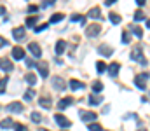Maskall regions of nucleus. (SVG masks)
<instances>
[{
	"mask_svg": "<svg viewBox=\"0 0 150 131\" xmlns=\"http://www.w3.org/2000/svg\"><path fill=\"white\" fill-rule=\"evenodd\" d=\"M134 2H136L138 5H145V2H147V0H134Z\"/></svg>",
	"mask_w": 150,
	"mask_h": 131,
	"instance_id": "nucleus-42",
	"label": "nucleus"
},
{
	"mask_svg": "<svg viewBox=\"0 0 150 131\" xmlns=\"http://www.w3.org/2000/svg\"><path fill=\"white\" fill-rule=\"evenodd\" d=\"M0 68L5 70V72H11V70H12V61L7 59V58H2V59H0Z\"/></svg>",
	"mask_w": 150,
	"mask_h": 131,
	"instance_id": "nucleus-10",
	"label": "nucleus"
},
{
	"mask_svg": "<svg viewBox=\"0 0 150 131\" xmlns=\"http://www.w3.org/2000/svg\"><path fill=\"white\" fill-rule=\"evenodd\" d=\"M131 32H133L138 39H142V37H143V30H142L138 25H131Z\"/></svg>",
	"mask_w": 150,
	"mask_h": 131,
	"instance_id": "nucleus-22",
	"label": "nucleus"
},
{
	"mask_svg": "<svg viewBox=\"0 0 150 131\" xmlns=\"http://www.w3.org/2000/svg\"><path fill=\"white\" fill-rule=\"evenodd\" d=\"M63 18H65V16H63L61 12H56V14H52V16H51V19H49V23H59V21H61Z\"/></svg>",
	"mask_w": 150,
	"mask_h": 131,
	"instance_id": "nucleus-24",
	"label": "nucleus"
},
{
	"mask_svg": "<svg viewBox=\"0 0 150 131\" xmlns=\"http://www.w3.org/2000/svg\"><path fill=\"white\" fill-rule=\"evenodd\" d=\"M140 131H145V130H140Z\"/></svg>",
	"mask_w": 150,
	"mask_h": 131,
	"instance_id": "nucleus-47",
	"label": "nucleus"
},
{
	"mask_svg": "<svg viewBox=\"0 0 150 131\" xmlns=\"http://www.w3.org/2000/svg\"><path fill=\"white\" fill-rule=\"evenodd\" d=\"M100 32H101V25H98V23H94V25H89V26H86V35L87 37H96V35H100Z\"/></svg>",
	"mask_w": 150,
	"mask_h": 131,
	"instance_id": "nucleus-2",
	"label": "nucleus"
},
{
	"mask_svg": "<svg viewBox=\"0 0 150 131\" xmlns=\"http://www.w3.org/2000/svg\"><path fill=\"white\" fill-rule=\"evenodd\" d=\"M25 81H26L30 86H35V84H37V75L30 72V74H26V75H25Z\"/></svg>",
	"mask_w": 150,
	"mask_h": 131,
	"instance_id": "nucleus-20",
	"label": "nucleus"
},
{
	"mask_svg": "<svg viewBox=\"0 0 150 131\" xmlns=\"http://www.w3.org/2000/svg\"><path fill=\"white\" fill-rule=\"evenodd\" d=\"M131 59L138 61L140 65H147V58L143 56V49H142V45H136V47L131 51Z\"/></svg>",
	"mask_w": 150,
	"mask_h": 131,
	"instance_id": "nucleus-1",
	"label": "nucleus"
},
{
	"mask_svg": "<svg viewBox=\"0 0 150 131\" xmlns=\"http://www.w3.org/2000/svg\"><path fill=\"white\" fill-rule=\"evenodd\" d=\"M119 68H120L119 63H112V65H108L107 70H108V74H110L112 77H117V75H119Z\"/></svg>",
	"mask_w": 150,
	"mask_h": 131,
	"instance_id": "nucleus-15",
	"label": "nucleus"
},
{
	"mask_svg": "<svg viewBox=\"0 0 150 131\" xmlns=\"http://www.w3.org/2000/svg\"><path fill=\"white\" fill-rule=\"evenodd\" d=\"M54 2H56V0H44V2H42V7H49V5H52Z\"/></svg>",
	"mask_w": 150,
	"mask_h": 131,
	"instance_id": "nucleus-37",
	"label": "nucleus"
},
{
	"mask_svg": "<svg viewBox=\"0 0 150 131\" xmlns=\"http://www.w3.org/2000/svg\"><path fill=\"white\" fill-rule=\"evenodd\" d=\"M68 86H70V89L77 91V89H82V87H86V84H84V82H80V81H77V79H72Z\"/></svg>",
	"mask_w": 150,
	"mask_h": 131,
	"instance_id": "nucleus-17",
	"label": "nucleus"
},
{
	"mask_svg": "<svg viewBox=\"0 0 150 131\" xmlns=\"http://www.w3.org/2000/svg\"><path fill=\"white\" fill-rule=\"evenodd\" d=\"M14 130L16 131H28V128L23 126V124H19V123H16V124H14Z\"/></svg>",
	"mask_w": 150,
	"mask_h": 131,
	"instance_id": "nucleus-36",
	"label": "nucleus"
},
{
	"mask_svg": "<svg viewBox=\"0 0 150 131\" xmlns=\"http://www.w3.org/2000/svg\"><path fill=\"white\" fill-rule=\"evenodd\" d=\"M12 58L14 59H23L25 58V49L23 47H14L12 49Z\"/></svg>",
	"mask_w": 150,
	"mask_h": 131,
	"instance_id": "nucleus-11",
	"label": "nucleus"
},
{
	"mask_svg": "<svg viewBox=\"0 0 150 131\" xmlns=\"http://www.w3.org/2000/svg\"><path fill=\"white\" fill-rule=\"evenodd\" d=\"M38 67V74L45 79L47 75H49V68H47V63H40V65H37Z\"/></svg>",
	"mask_w": 150,
	"mask_h": 131,
	"instance_id": "nucleus-19",
	"label": "nucleus"
},
{
	"mask_svg": "<svg viewBox=\"0 0 150 131\" xmlns=\"http://www.w3.org/2000/svg\"><path fill=\"white\" fill-rule=\"evenodd\" d=\"M26 67H28V68H33V67H37V65H35L33 59H26Z\"/></svg>",
	"mask_w": 150,
	"mask_h": 131,
	"instance_id": "nucleus-39",
	"label": "nucleus"
},
{
	"mask_svg": "<svg viewBox=\"0 0 150 131\" xmlns=\"http://www.w3.org/2000/svg\"><path fill=\"white\" fill-rule=\"evenodd\" d=\"M54 121H56V124H58V126H61L63 130H67V128H70V126H72V123H70L65 115H61V114H56V115H54Z\"/></svg>",
	"mask_w": 150,
	"mask_h": 131,
	"instance_id": "nucleus-3",
	"label": "nucleus"
},
{
	"mask_svg": "<svg viewBox=\"0 0 150 131\" xmlns=\"http://www.w3.org/2000/svg\"><path fill=\"white\" fill-rule=\"evenodd\" d=\"M45 28H47V25L44 23V25H40V26H37V28H35V32H37V33H40V32H44Z\"/></svg>",
	"mask_w": 150,
	"mask_h": 131,
	"instance_id": "nucleus-38",
	"label": "nucleus"
},
{
	"mask_svg": "<svg viewBox=\"0 0 150 131\" xmlns=\"http://www.w3.org/2000/svg\"><path fill=\"white\" fill-rule=\"evenodd\" d=\"M7 81H9L7 77L0 81V93H5V87H7Z\"/></svg>",
	"mask_w": 150,
	"mask_h": 131,
	"instance_id": "nucleus-33",
	"label": "nucleus"
},
{
	"mask_svg": "<svg viewBox=\"0 0 150 131\" xmlns=\"http://www.w3.org/2000/svg\"><path fill=\"white\" fill-rule=\"evenodd\" d=\"M107 68H108V67H107V65H105L103 61H98V63H96V70H98L100 74H103V72H105Z\"/></svg>",
	"mask_w": 150,
	"mask_h": 131,
	"instance_id": "nucleus-28",
	"label": "nucleus"
},
{
	"mask_svg": "<svg viewBox=\"0 0 150 131\" xmlns=\"http://www.w3.org/2000/svg\"><path fill=\"white\" fill-rule=\"evenodd\" d=\"M28 51L35 56V58H40L42 56V49H40V45L37 42H30L28 44Z\"/></svg>",
	"mask_w": 150,
	"mask_h": 131,
	"instance_id": "nucleus-5",
	"label": "nucleus"
},
{
	"mask_svg": "<svg viewBox=\"0 0 150 131\" xmlns=\"http://www.w3.org/2000/svg\"><path fill=\"white\" fill-rule=\"evenodd\" d=\"M101 101H103V96L98 94V93H94V94L89 96V103H91V105H100Z\"/></svg>",
	"mask_w": 150,
	"mask_h": 131,
	"instance_id": "nucleus-13",
	"label": "nucleus"
},
{
	"mask_svg": "<svg viewBox=\"0 0 150 131\" xmlns=\"http://www.w3.org/2000/svg\"><path fill=\"white\" fill-rule=\"evenodd\" d=\"M115 2H117V0H105V5H112Z\"/></svg>",
	"mask_w": 150,
	"mask_h": 131,
	"instance_id": "nucleus-41",
	"label": "nucleus"
},
{
	"mask_svg": "<svg viewBox=\"0 0 150 131\" xmlns=\"http://www.w3.org/2000/svg\"><path fill=\"white\" fill-rule=\"evenodd\" d=\"M89 18H93V19H100L101 21V11L98 9V7H93L91 11H89V14H87Z\"/></svg>",
	"mask_w": 150,
	"mask_h": 131,
	"instance_id": "nucleus-16",
	"label": "nucleus"
},
{
	"mask_svg": "<svg viewBox=\"0 0 150 131\" xmlns=\"http://www.w3.org/2000/svg\"><path fill=\"white\" fill-rule=\"evenodd\" d=\"M38 131H49V130H44V128H40V130H38Z\"/></svg>",
	"mask_w": 150,
	"mask_h": 131,
	"instance_id": "nucleus-46",
	"label": "nucleus"
},
{
	"mask_svg": "<svg viewBox=\"0 0 150 131\" xmlns=\"http://www.w3.org/2000/svg\"><path fill=\"white\" fill-rule=\"evenodd\" d=\"M4 12H5V9H4V7H2V5H0V16H2V14H4Z\"/></svg>",
	"mask_w": 150,
	"mask_h": 131,
	"instance_id": "nucleus-44",
	"label": "nucleus"
},
{
	"mask_svg": "<svg viewBox=\"0 0 150 131\" xmlns=\"http://www.w3.org/2000/svg\"><path fill=\"white\" fill-rule=\"evenodd\" d=\"M32 121H33V123H40V121H42V115H40L38 112H33V114H32Z\"/></svg>",
	"mask_w": 150,
	"mask_h": 131,
	"instance_id": "nucleus-34",
	"label": "nucleus"
},
{
	"mask_svg": "<svg viewBox=\"0 0 150 131\" xmlns=\"http://www.w3.org/2000/svg\"><path fill=\"white\" fill-rule=\"evenodd\" d=\"M0 128H2V130H9V128H14V123H12V119H11V117L4 119V121L0 123Z\"/></svg>",
	"mask_w": 150,
	"mask_h": 131,
	"instance_id": "nucleus-21",
	"label": "nucleus"
},
{
	"mask_svg": "<svg viewBox=\"0 0 150 131\" xmlns=\"http://www.w3.org/2000/svg\"><path fill=\"white\" fill-rule=\"evenodd\" d=\"M7 110H9V112H16V114H21V112H23V105H21L19 101H12V103L7 105Z\"/></svg>",
	"mask_w": 150,
	"mask_h": 131,
	"instance_id": "nucleus-7",
	"label": "nucleus"
},
{
	"mask_svg": "<svg viewBox=\"0 0 150 131\" xmlns=\"http://www.w3.org/2000/svg\"><path fill=\"white\" fill-rule=\"evenodd\" d=\"M98 52H101L103 56H110L113 52V49L110 47V45H107V44H101L100 47H98Z\"/></svg>",
	"mask_w": 150,
	"mask_h": 131,
	"instance_id": "nucleus-12",
	"label": "nucleus"
},
{
	"mask_svg": "<svg viewBox=\"0 0 150 131\" xmlns=\"http://www.w3.org/2000/svg\"><path fill=\"white\" fill-rule=\"evenodd\" d=\"M93 91H94V93H101V91H103V84H101V82H94V84H93Z\"/></svg>",
	"mask_w": 150,
	"mask_h": 131,
	"instance_id": "nucleus-31",
	"label": "nucleus"
},
{
	"mask_svg": "<svg viewBox=\"0 0 150 131\" xmlns=\"http://www.w3.org/2000/svg\"><path fill=\"white\" fill-rule=\"evenodd\" d=\"M89 131H103V128H101L98 123H91V124H89Z\"/></svg>",
	"mask_w": 150,
	"mask_h": 131,
	"instance_id": "nucleus-29",
	"label": "nucleus"
},
{
	"mask_svg": "<svg viewBox=\"0 0 150 131\" xmlns=\"http://www.w3.org/2000/svg\"><path fill=\"white\" fill-rule=\"evenodd\" d=\"M108 18H110V21H112L113 25H119V23L122 21V18H120L117 12H110V16H108Z\"/></svg>",
	"mask_w": 150,
	"mask_h": 131,
	"instance_id": "nucleus-25",
	"label": "nucleus"
},
{
	"mask_svg": "<svg viewBox=\"0 0 150 131\" xmlns=\"http://www.w3.org/2000/svg\"><path fill=\"white\" fill-rule=\"evenodd\" d=\"M54 49H56V54H58V56H61V54L65 52V49H67V42H65V40H58Z\"/></svg>",
	"mask_w": 150,
	"mask_h": 131,
	"instance_id": "nucleus-14",
	"label": "nucleus"
},
{
	"mask_svg": "<svg viewBox=\"0 0 150 131\" xmlns=\"http://www.w3.org/2000/svg\"><path fill=\"white\" fill-rule=\"evenodd\" d=\"M37 11H38V7H37V5H30V7H28V12H32V14H35Z\"/></svg>",
	"mask_w": 150,
	"mask_h": 131,
	"instance_id": "nucleus-40",
	"label": "nucleus"
},
{
	"mask_svg": "<svg viewBox=\"0 0 150 131\" xmlns=\"http://www.w3.org/2000/svg\"><path fill=\"white\" fill-rule=\"evenodd\" d=\"M80 117H82V121H84V123H89V124H91V123H94V121H96V117H98V115H96L94 112H80Z\"/></svg>",
	"mask_w": 150,
	"mask_h": 131,
	"instance_id": "nucleus-6",
	"label": "nucleus"
},
{
	"mask_svg": "<svg viewBox=\"0 0 150 131\" xmlns=\"http://www.w3.org/2000/svg\"><path fill=\"white\" fill-rule=\"evenodd\" d=\"M72 21H80V23H86V16H82V14H72V18H70Z\"/></svg>",
	"mask_w": 150,
	"mask_h": 131,
	"instance_id": "nucleus-26",
	"label": "nucleus"
},
{
	"mask_svg": "<svg viewBox=\"0 0 150 131\" xmlns=\"http://www.w3.org/2000/svg\"><path fill=\"white\" fill-rule=\"evenodd\" d=\"M33 96H35V91H33V89H28V91L25 93V100H28V101L33 100Z\"/></svg>",
	"mask_w": 150,
	"mask_h": 131,
	"instance_id": "nucleus-30",
	"label": "nucleus"
},
{
	"mask_svg": "<svg viewBox=\"0 0 150 131\" xmlns=\"http://www.w3.org/2000/svg\"><path fill=\"white\" fill-rule=\"evenodd\" d=\"M147 26H149V28H150V19H149V21H147Z\"/></svg>",
	"mask_w": 150,
	"mask_h": 131,
	"instance_id": "nucleus-45",
	"label": "nucleus"
},
{
	"mask_svg": "<svg viewBox=\"0 0 150 131\" xmlns=\"http://www.w3.org/2000/svg\"><path fill=\"white\" fill-rule=\"evenodd\" d=\"M63 131H67V130H63Z\"/></svg>",
	"mask_w": 150,
	"mask_h": 131,
	"instance_id": "nucleus-48",
	"label": "nucleus"
},
{
	"mask_svg": "<svg viewBox=\"0 0 150 131\" xmlns=\"http://www.w3.org/2000/svg\"><path fill=\"white\" fill-rule=\"evenodd\" d=\"M35 23H37V18H35V16H32V18L26 19V26H33Z\"/></svg>",
	"mask_w": 150,
	"mask_h": 131,
	"instance_id": "nucleus-35",
	"label": "nucleus"
},
{
	"mask_svg": "<svg viewBox=\"0 0 150 131\" xmlns=\"http://www.w3.org/2000/svg\"><path fill=\"white\" fill-rule=\"evenodd\" d=\"M129 42H131L129 33H127V32H122V44H129Z\"/></svg>",
	"mask_w": 150,
	"mask_h": 131,
	"instance_id": "nucleus-32",
	"label": "nucleus"
},
{
	"mask_svg": "<svg viewBox=\"0 0 150 131\" xmlns=\"http://www.w3.org/2000/svg\"><path fill=\"white\" fill-rule=\"evenodd\" d=\"M72 103H74V98H72V96H67V98H63V100L58 103V108H59V110H65V108H67L68 105H72Z\"/></svg>",
	"mask_w": 150,
	"mask_h": 131,
	"instance_id": "nucleus-9",
	"label": "nucleus"
},
{
	"mask_svg": "<svg viewBox=\"0 0 150 131\" xmlns=\"http://www.w3.org/2000/svg\"><path fill=\"white\" fill-rule=\"evenodd\" d=\"M40 107H44V108H51V107H52L51 96H42V98H40Z\"/></svg>",
	"mask_w": 150,
	"mask_h": 131,
	"instance_id": "nucleus-18",
	"label": "nucleus"
},
{
	"mask_svg": "<svg viewBox=\"0 0 150 131\" xmlns=\"http://www.w3.org/2000/svg\"><path fill=\"white\" fill-rule=\"evenodd\" d=\"M52 86L56 87V89H59V91H63V89H65V82H63V79L56 77V79L52 81Z\"/></svg>",
	"mask_w": 150,
	"mask_h": 131,
	"instance_id": "nucleus-23",
	"label": "nucleus"
},
{
	"mask_svg": "<svg viewBox=\"0 0 150 131\" xmlns=\"http://www.w3.org/2000/svg\"><path fill=\"white\" fill-rule=\"evenodd\" d=\"M150 75L149 74H142V75H136V79H134V86L138 87V89H147V82H145V79H149Z\"/></svg>",
	"mask_w": 150,
	"mask_h": 131,
	"instance_id": "nucleus-4",
	"label": "nucleus"
},
{
	"mask_svg": "<svg viewBox=\"0 0 150 131\" xmlns=\"http://www.w3.org/2000/svg\"><path fill=\"white\" fill-rule=\"evenodd\" d=\"M145 19V12L143 11H136L134 12V21H143Z\"/></svg>",
	"mask_w": 150,
	"mask_h": 131,
	"instance_id": "nucleus-27",
	"label": "nucleus"
},
{
	"mask_svg": "<svg viewBox=\"0 0 150 131\" xmlns=\"http://www.w3.org/2000/svg\"><path fill=\"white\" fill-rule=\"evenodd\" d=\"M0 45H2V47H5V45H7V40H4V39H0Z\"/></svg>",
	"mask_w": 150,
	"mask_h": 131,
	"instance_id": "nucleus-43",
	"label": "nucleus"
},
{
	"mask_svg": "<svg viewBox=\"0 0 150 131\" xmlns=\"http://www.w3.org/2000/svg\"><path fill=\"white\" fill-rule=\"evenodd\" d=\"M12 35H14L16 40H25V28H23V26L14 28V30H12Z\"/></svg>",
	"mask_w": 150,
	"mask_h": 131,
	"instance_id": "nucleus-8",
	"label": "nucleus"
}]
</instances>
